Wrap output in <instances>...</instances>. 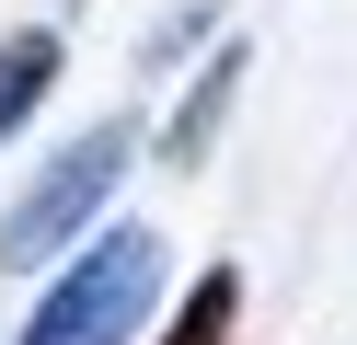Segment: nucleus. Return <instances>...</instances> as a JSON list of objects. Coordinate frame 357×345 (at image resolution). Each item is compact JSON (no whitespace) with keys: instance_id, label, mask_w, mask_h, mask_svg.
Listing matches in <instances>:
<instances>
[{"instance_id":"f257e3e1","label":"nucleus","mask_w":357,"mask_h":345,"mask_svg":"<svg viewBox=\"0 0 357 345\" xmlns=\"http://www.w3.org/2000/svg\"><path fill=\"white\" fill-rule=\"evenodd\" d=\"M150 150V127L139 115H104V127H81L70 150L47 161V173L24 184V196L0 207V276H24V265H47V253H70L81 230L104 219V196L127 184V161Z\"/></svg>"},{"instance_id":"f03ea898","label":"nucleus","mask_w":357,"mask_h":345,"mask_svg":"<svg viewBox=\"0 0 357 345\" xmlns=\"http://www.w3.org/2000/svg\"><path fill=\"white\" fill-rule=\"evenodd\" d=\"M150 299H162V242L150 230H104V242H81L58 265V288L35 299V322L12 345H127L150 322Z\"/></svg>"},{"instance_id":"7ed1b4c3","label":"nucleus","mask_w":357,"mask_h":345,"mask_svg":"<svg viewBox=\"0 0 357 345\" xmlns=\"http://www.w3.org/2000/svg\"><path fill=\"white\" fill-rule=\"evenodd\" d=\"M231 92H242V46H219V58L196 69V92L162 115V161H173V173H196V161H208V138L231 127Z\"/></svg>"},{"instance_id":"20e7f679","label":"nucleus","mask_w":357,"mask_h":345,"mask_svg":"<svg viewBox=\"0 0 357 345\" xmlns=\"http://www.w3.org/2000/svg\"><path fill=\"white\" fill-rule=\"evenodd\" d=\"M47 81H58V35H47V23L0 35V150H12V127H24L35 104H47Z\"/></svg>"},{"instance_id":"39448f33","label":"nucleus","mask_w":357,"mask_h":345,"mask_svg":"<svg viewBox=\"0 0 357 345\" xmlns=\"http://www.w3.org/2000/svg\"><path fill=\"white\" fill-rule=\"evenodd\" d=\"M231 322H242V276H231V265H208V276H196V299L173 311V334H162V345H231Z\"/></svg>"}]
</instances>
